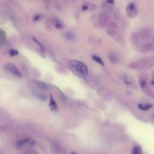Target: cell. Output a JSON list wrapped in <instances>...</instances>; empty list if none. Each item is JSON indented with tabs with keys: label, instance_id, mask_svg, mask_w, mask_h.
Here are the masks:
<instances>
[{
	"label": "cell",
	"instance_id": "obj_1",
	"mask_svg": "<svg viewBox=\"0 0 154 154\" xmlns=\"http://www.w3.org/2000/svg\"><path fill=\"white\" fill-rule=\"evenodd\" d=\"M69 65L74 69V71L81 75H87L88 74V69L87 66L81 61L73 60L69 61Z\"/></svg>",
	"mask_w": 154,
	"mask_h": 154
},
{
	"label": "cell",
	"instance_id": "obj_2",
	"mask_svg": "<svg viewBox=\"0 0 154 154\" xmlns=\"http://www.w3.org/2000/svg\"><path fill=\"white\" fill-rule=\"evenodd\" d=\"M154 66V56L146 58L140 61H138L132 63V67H140L141 69H148Z\"/></svg>",
	"mask_w": 154,
	"mask_h": 154
},
{
	"label": "cell",
	"instance_id": "obj_3",
	"mask_svg": "<svg viewBox=\"0 0 154 154\" xmlns=\"http://www.w3.org/2000/svg\"><path fill=\"white\" fill-rule=\"evenodd\" d=\"M126 13L130 18H134L138 15V9L134 3H130L126 8Z\"/></svg>",
	"mask_w": 154,
	"mask_h": 154
},
{
	"label": "cell",
	"instance_id": "obj_4",
	"mask_svg": "<svg viewBox=\"0 0 154 154\" xmlns=\"http://www.w3.org/2000/svg\"><path fill=\"white\" fill-rule=\"evenodd\" d=\"M111 19L110 16L108 13L105 12L101 13L98 17V23L99 26L101 27H107L111 21Z\"/></svg>",
	"mask_w": 154,
	"mask_h": 154
},
{
	"label": "cell",
	"instance_id": "obj_5",
	"mask_svg": "<svg viewBox=\"0 0 154 154\" xmlns=\"http://www.w3.org/2000/svg\"><path fill=\"white\" fill-rule=\"evenodd\" d=\"M4 68L5 69H6L7 71L12 74L13 75L15 76V77L18 78H21L22 77V73L18 69V67L12 63H9L5 64L4 65Z\"/></svg>",
	"mask_w": 154,
	"mask_h": 154
},
{
	"label": "cell",
	"instance_id": "obj_6",
	"mask_svg": "<svg viewBox=\"0 0 154 154\" xmlns=\"http://www.w3.org/2000/svg\"><path fill=\"white\" fill-rule=\"evenodd\" d=\"M137 33L140 39L143 41H149L152 37L151 31L147 28H144L141 29Z\"/></svg>",
	"mask_w": 154,
	"mask_h": 154
},
{
	"label": "cell",
	"instance_id": "obj_7",
	"mask_svg": "<svg viewBox=\"0 0 154 154\" xmlns=\"http://www.w3.org/2000/svg\"><path fill=\"white\" fill-rule=\"evenodd\" d=\"M140 48V52L143 54L154 52V43L148 42L142 44Z\"/></svg>",
	"mask_w": 154,
	"mask_h": 154
},
{
	"label": "cell",
	"instance_id": "obj_8",
	"mask_svg": "<svg viewBox=\"0 0 154 154\" xmlns=\"http://www.w3.org/2000/svg\"><path fill=\"white\" fill-rule=\"evenodd\" d=\"M49 24H51L54 26V27L56 29L58 30H61L64 28V24L61 22V21H60L59 19L55 18H53L49 19L48 21Z\"/></svg>",
	"mask_w": 154,
	"mask_h": 154
},
{
	"label": "cell",
	"instance_id": "obj_9",
	"mask_svg": "<svg viewBox=\"0 0 154 154\" xmlns=\"http://www.w3.org/2000/svg\"><path fill=\"white\" fill-rule=\"evenodd\" d=\"M140 40L141 39H140L137 33L132 34L131 37H130V41H131V42L137 47H140V48L141 47V44L140 43Z\"/></svg>",
	"mask_w": 154,
	"mask_h": 154
},
{
	"label": "cell",
	"instance_id": "obj_10",
	"mask_svg": "<svg viewBox=\"0 0 154 154\" xmlns=\"http://www.w3.org/2000/svg\"><path fill=\"white\" fill-rule=\"evenodd\" d=\"M107 35L113 37L116 41H119L120 40V37L119 34L117 33V32L116 31V30L115 29H112V28H109L107 30Z\"/></svg>",
	"mask_w": 154,
	"mask_h": 154
},
{
	"label": "cell",
	"instance_id": "obj_11",
	"mask_svg": "<svg viewBox=\"0 0 154 154\" xmlns=\"http://www.w3.org/2000/svg\"><path fill=\"white\" fill-rule=\"evenodd\" d=\"M49 106L50 109L53 111H57L58 110V107L57 105V103L55 101L54 98L52 96V95H50V99H49Z\"/></svg>",
	"mask_w": 154,
	"mask_h": 154
},
{
	"label": "cell",
	"instance_id": "obj_12",
	"mask_svg": "<svg viewBox=\"0 0 154 154\" xmlns=\"http://www.w3.org/2000/svg\"><path fill=\"white\" fill-rule=\"evenodd\" d=\"M138 107L141 110L146 111L151 109L152 107V105L149 104H140L138 105Z\"/></svg>",
	"mask_w": 154,
	"mask_h": 154
},
{
	"label": "cell",
	"instance_id": "obj_13",
	"mask_svg": "<svg viewBox=\"0 0 154 154\" xmlns=\"http://www.w3.org/2000/svg\"><path fill=\"white\" fill-rule=\"evenodd\" d=\"M64 37L66 39L68 40V41H71L75 39V36L73 33H72L71 31H67L66 33H64Z\"/></svg>",
	"mask_w": 154,
	"mask_h": 154
},
{
	"label": "cell",
	"instance_id": "obj_14",
	"mask_svg": "<svg viewBox=\"0 0 154 154\" xmlns=\"http://www.w3.org/2000/svg\"><path fill=\"white\" fill-rule=\"evenodd\" d=\"M29 140H30L29 138H26V139H23V140H19L16 143V146L18 147H22L23 146L25 145V144L28 143V142L29 141Z\"/></svg>",
	"mask_w": 154,
	"mask_h": 154
},
{
	"label": "cell",
	"instance_id": "obj_15",
	"mask_svg": "<svg viewBox=\"0 0 154 154\" xmlns=\"http://www.w3.org/2000/svg\"><path fill=\"white\" fill-rule=\"evenodd\" d=\"M92 59L93 60H94L95 62L99 63V65H101L102 66H104V63L102 59L101 58H100L99 57H98V56L93 55L92 57Z\"/></svg>",
	"mask_w": 154,
	"mask_h": 154
},
{
	"label": "cell",
	"instance_id": "obj_16",
	"mask_svg": "<svg viewBox=\"0 0 154 154\" xmlns=\"http://www.w3.org/2000/svg\"><path fill=\"white\" fill-rule=\"evenodd\" d=\"M34 82H35V84H36L37 86L39 87L40 88V89H43V90L47 89V88H48L47 85L45 84V83H42V82H41V81H36V80H35Z\"/></svg>",
	"mask_w": 154,
	"mask_h": 154
},
{
	"label": "cell",
	"instance_id": "obj_17",
	"mask_svg": "<svg viewBox=\"0 0 154 154\" xmlns=\"http://www.w3.org/2000/svg\"><path fill=\"white\" fill-rule=\"evenodd\" d=\"M132 154H142V149L139 146H135L133 147Z\"/></svg>",
	"mask_w": 154,
	"mask_h": 154
},
{
	"label": "cell",
	"instance_id": "obj_18",
	"mask_svg": "<svg viewBox=\"0 0 154 154\" xmlns=\"http://www.w3.org/2000/svg\"><path fill=\"white\" fill-rule=\"evenodd\" d=\"M89 41H90L91 43H101L102 42V40L100 38H96L93 37H90Z\"/></svg>",
	"mask_w": 154,
	"mask_h": 154
},
{
	"label": "cell",
	"instance_id": "obj_19",
	"mask_svg": "<svg viewBox=\"0 0 154 154\" xmlns=\"http://www.w3.org/2000/svg\"><path fill=\"white\" fill-rule=\"evenodd\" d=\"M109 59L110 60V61L113 63H115L117 61L116 56V55L114 54H113V53H110L109 55Z\"/></svg>",
	"mask_w": 154,
	"mask_h": 154
},
{
	"label": "cell",
	"instance_id": "obj_20",
	"mask_svg": "<svg viewBox=\"0 0 154 154\" xmlns=\"http://www.w3.org/2000/svg\"><path fill=\"white\" fill-rule=\"evenodd\" d=\"M37 98H39V99L42 100V101H46L47 99V96L44 95L42 93H36L35 94Z\"/></svg>",
	"mask_w": 154,
	"mask_h": 154
},
{
	"label": "cell",
	"instance_id": "obj_21",
	"mask_svg": "<svg viewBox=\"0 0 154 154\" xmlns=\"http://www.w3.org/2000/svg\"><path fill=\"white\" fill-rule=\"evenodd\" d=\"M9 55L11 56V57H13V56H16V55H18L19 53L16 49H11L9 50Z\"/></svg>",
	"mask_w": 154,
	"mask_h": 154
},
{
	"label": "cell",
	"instance_id": "obj_22",
	"mask_svg": "<svg viewBox=\"0 0 154 154\" xmlns=\"http://www.w3.org/2000/svg\"><path fill=\"white\" fill-rule=\"evenodd\" d=\"M42 2L45 5V7L47 9H49L50 5H51V0H42Z\"/></svg>",
	"mask_w": 154,
	"mask_h": 154
},
{
	"label": "cell",
	"instance_id": "obj_23",
	"mask_svg": "<svg viewBox=\"0 0 154 154\" xmlns=\"http://www.w3.org/2000/svg\"><path fill=\"white\" fill-rule=\"evenodd\" d=\"M109 27V28H112V29H115V30H116L117 28V24H116L115 22H113V21H111L110 22V23L109 24V25H108V27Z\"/></svg>",
	"mask_w": 154,
	"mask_h": 154
},
{
	"label": "cell",
	"instance_id": "obj_24",
	"mask_svg": "<svg viewBox=\"0 0 154 154\" xmlns=\"http://www.w3.org/2000/svg\"><path fill=\"white\" fill-rule=\"evenodd\" d=\"M0 36H1V44H3V42L5 41V33L3 30H1V34H0Z\"/></svg>",
	"mask_w": 154,
	"mask_h": 154
},
{
	"label": "cell",
	"instance_id": "obj_25",
	"mask_svg": "<svg viewBox=\"0 0 154 154\" xmlns=\"http://www.w3.org/2000/svg\"><path fill=\"white\" fill-rule=\"evenodd\" d=\"M33 41L35 42L37 44V45L39 46V48H40V49H41V51H44V48H43V47L42 46V44L39 42V41H37V40H36L35 39V38H33Z\"/></svg>",
	"mask_w": 154,
	"mask_h": 154
},
{
	"label": "cell",
	"instance_id": "obj_26",
	"mask_svg": "<svg viewBox=\"0 0 154 154\" xmlns=\"http://www.w3.org/2000/svg\"><path fill=\"white\" fill-rule=\"evenodd\" d=\"M42 18V16L41 15H40V14H38V15H36L35 16H33V21L37 22V21H40V20H41Z\"/></svg>",
	"mask_w": 154,
	"mask_h": 154
},
{
	"label": "cell",
	"instance_id": "obj_27",
	"mask_svg": "<svg viewBox=\"0 0 154 154\" xmlns=\"http://www.w3.org/2000/svg\"><path fill=\"white\" fill-rule=\"evenodd\" d=\"M97 9V5L94 3H89V10H95Z\"/></svg>",
	"mask_w": 154,
	"mask_h": 154
},
{
	"label": "cell",
	"instance_id": "obj_28",
	"mask_svg": "<svg viewBox=\"0 0 154 154\" xmlns=\"http://www.w3.org/2000/svg\"><path fill=\"white\" fill-rule=\"evenodd\" d=\"M81 10L83 11H87L89 10V3H85L83 4L81 7Z\"/></svg>",
	"mask_w": 154,
	"mask_h": 154
},
{
	"label": "cell",
	"instance_id": "obj_29",
	"mask_svg": "<svg viewBox=\"0 0 154 154\" xmlns=\"http://www.w3.org/2000/svg\"><path fill=\"white\" fill-rule=\"evenodd\" d=\"M105 3L113 5L115 2H114V0H105Z\"/></svg>",
	"mask_w": 154,
	"mask_h": 154
},
{
	"label": "cell",
	"instance_id": "obj_30",
	"mask_svg": "<svg viewBox=\"0 0 154 154\" xmlns=\"http://www.w3.org/2000/svg\"><path fill=\"white\" fill-rule=\"evenodd\" d=\"M72 154H76V153H72Z\"/></svg>",
	"mask_w": 154,
	"mask_h": 154
},
{
	"label": "cell",
	"instance_id": "obj_31",
	"mask_svg": "<svg viewBox=\"0 0 154 154\" xmlns=\"http://www.w3.org/2000/svg\"><path fill=\"white\" fill-rule=\"evenodd\" d=\"M153 41H154V39H153Z\"/></svg>",
	"mask_w": 154,
	"mask_h": 154
}]
</instances>
